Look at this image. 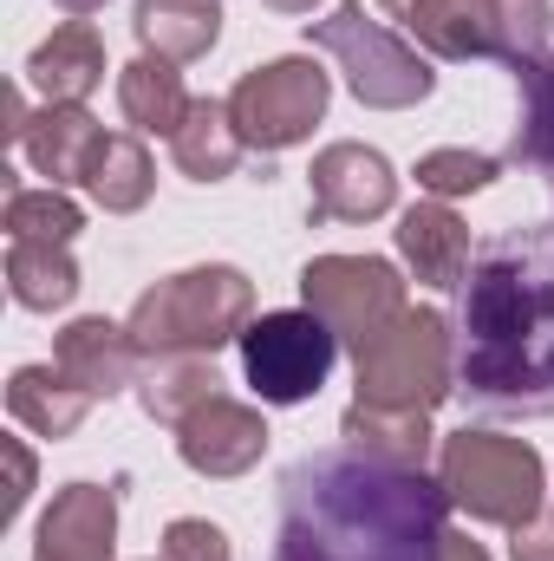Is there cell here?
Returning a JSON list of instances; mask_svg holds the SVG:
<instances>
[{"mask_svg": "<svg viewBox=\"0 0 554 561\" xmlns=\"http://www.w3.org/2000/svg\"><path fill=\"white\" fill-rule=\"evenodd\" d=\"M443 529V483L339 444L287 470L275 561H437Z\"/></svg>", "mask_w": 554, "mask_h": 561, "instance_id": "1", "label": "cell"}, {"mask_svg": "<svg viewBox=\"0 0 554 561\" xmlns=\"http://www.w3.org/2000/svg\"><path fill=\"white\" fill-rule=\"evenodd\" d=\"M457 392L496 419H554V229L503 236L463 280Z\"/></svg>", "mask_w": 554, "mask_h": 561, "instance_id": "2", "label": "cell"}, {"mask_svg": "<svg viewBox=\"0 0 554 561\" xmlns=\"http://www.w3.org/2000/svg\"><path fill=\"white\" fill-rule=\"evenodd\" d=\"M249 320H255V280L229 262H203L143 287L125 327L143 346V359H163V353H222L242 340Z\"/></svg>", "mask_w": 554, "mask_h": 561, "instance_id": "3", "label": "cell"}, {"mask_svg": "<svg viewBox=\"0 0 554 561\" xmlns=\"http://www.w3.org/2000/svg\"><path fill=\"white\" fill-rule=\"evenodd\" d=\"M437 483H443L450 510H463L470 523H489V529L535 523L542 496H549V470L529 437L470 431V424L437 444Z\"/></svg>", "mask_w": 554, "mask_h": 561, "instance_id": "4", "label": "cell"}, {"mask_svg": "<svg viewBox=\"0 0 554 561\" xmlns=\"http://www.w3.org/2000/svg\"><path fill=\"white\" fill-rule=\"evenodd\" d=\"M307 39L346 72V92L372 112H412L437 92L430 59L417 53L405 33L366 13V0H339L326 20H307Z\"/></svg>", "mask_w": 554, "mask_h": 561, "instance_id": "5", "label": "cell"}, {"mask_svg": "<svg viewBox=\"0 0 554 561\" xmlns=\"http://www.w3.org/2000/svg\"><path fill=\"white\" fill-rule=\"evenodd\" d=\"M457 392V333L437 307H405L366 353H353V399L392 412H437Z\"/></svg>", "mask_w": 554, "mask_h": 561, "instance_id": "6", "label": "cell"}, {"mask_svg": "<svg viewBox=\"0 0 554 561\" xmlns=\"http://www.w3.org/2000/svg\"><path fill=\"white\" fill-rule=\"evenodd\" d=\"M326 99H333V72L307 53H287V59H268V66L235 79L229 118H235L249 150L275 157V150H293V144L313 138V125L326 118Z\"/></svg>", "mask_w": 554, "mask_h": 561, "instance_id": "7", "label": "cell"}, {"mask_svg": "<svg viewBox=\"0 0 554 561\" xmlns=\"http://www.w3.org/2000/svg\"><path fill=\"white\" fill-rule=\"evenodd\" d=\"M235 346H242V373L262 405H307L339 359V333L313 307H280V313L249 320Z\"/></svg>", "mask_w": 554, "mask_h": 561, "instance_id": "8", "label": "cell"}, {"mask_svg": "<svg viewBox=\"0 0 554 561\" xmlns=\"http://www.w3.org/2000/svg\"><path fill=\"white\" fill-rule=\"evenodd\" d=\"M300 300L339 333L346 353H366L412 300H405V275L385 255H313L300 268Z\"/></svg>", "mask_w": 554, "mask_h": 561, "instance_id": "9", "label": "cell"}, {"mask_svg": "<svg viewBox=\"0 0 554 561\" xmlns=\"http://www.w3.org/2000/svg\"><path fill=\"white\" fill-rule=\"evenodd\" d=\"M105 138H112V131H105L85 105H39V112H26V99L7 92V144L46 176V190L92 183V163H99Z\"/></svg>", "mask_w": 554, "mask_h": 561, "instance_id": "10", "label": "cell"}, {"mask_svg": "<svg viewBox=\"0 0 554 561\" xmlns=\"http://www.w3.org/2000/svg\"><path fill=\"white\" fill-rule=\"evenodd\" d=\"M399 170L372 144H326L307 170V222H372L392 216Z\"/></svg>", "mask_w": 554, "mask_h": 561, "instance_id": "11", "label": "cell"}, {"mask_svg": "<svg viewBox=\"0 0 554 561\" xmlns=\"http://www.w3.org/2000/svg\"><path fill=\"white\" fill-rule=\"evenodd\" d=\"M176 457L196 477H209V483L249 477L268 457V419L255 405H242V399L222 392V399H209L203 412H189V419L176 424Z\"/></svg>", "mask_w": 554, "mask_h": 561, "instance_id": "12", "label": "cell"}, {"mask_svg": "<svg viewBox=\"0 0 554 561\" xmlns=\"http://www.w3.org/2000/svg\"><path fill=\"white\" fill-rule=\"evenodd\" d=\"M112 542H118V483H66L53 490L33 529V561H112Z\"/></svg>", "mask_w": 554, "mask_h": 561, "instance_id": "13", "label": "cell"}, {"mask_svg": "<svg viewBox=\"0 0 554 561\" xmlns=\"http://www.w3.org/2000/svg\"><path fill=\"white\" fill-rule=\"evenodd\" d=\"M53 366H59L79 392H92V399H118L125 386L143 379V346L131 340V327H118V320H105V313H85V320H72V327L53 340Z\"/></svg>", "mask_w": 554, "mask_h": 561, "instance_id": "14", "label": "cell"}, {"mask_svg": "<svg viewBox=\"0 0 554 561\" xmlns=\"http://www.w3.org/2000/svg\"><path fill=\"white\" fill-rule=\"evenodd\" d=\"M26 79L39 85L46 105H85V99L105 85V39H99V26H92V20L53 26V39L33 46Z\"/></svg>", "mask_w": 554, "mask_h": 561, "instance_id": "15", "label": "cell"}, {"mask_svg": "<svg viewBox=\"0 0 554 561\" xmlns=\"http://www.w3.org/2000/svg\"><path fill=\"white\" fill-rule=\"evenodd\" d=\"M399 255L424 287H463L470 280V229L450 203H412L399 216Z\"/></svg>", "mask_w": 554, "mask_h": 561, "instance_id": "16", "label": "cell"}, {"mask_svg": "<svg viewBox=\"0 0 554 561\" xmlns=\"http://www.w3.org/2000/svg\"><path fill=\"white\" fill-rule=\"evenodd\" d=\"M399 26L430 59H503L489 0H417Z\"/></svg>", "mask_w": 554, "mask_h": 561, "instance_id": "17", "label": "cell"}, {"mask_svg": "<svg viewBox=\"0 0 554 561\" xmlns=\"http://www.w3.org/2000/svg\"><path fill=\"white\" fill-rule=\"evenodd\" d=\"M189 92H183V72L157 53H138L125 72H118V112L138 138H176V125L189 118Z\"/></svg>", "mask_w": 554, "mask_h": 561, "instance_id": "18", "label": "cell"}, {"mask_svg": "<svg viewBox=\"0 0 554 561\" xmlns=\"http://www.w3.org/2000/svg\"><path fill=\"white\" fill-rule=\"evenodd\" d=\"M131 33H138L143 53H157L170 66L203 59L222 39V0H138Z\"/></svg>", "mask_w": 554, "mask_h": 561, "instance_id": "19", "label": "cell"}, {"mask_svg": "<svg viewBox=\"0 0 554 561\" xmlns=\"http://www.w3.org/2000/svg\"><path fill=\"white\" fill-rule=\"evenodd\" d=\"M209 399H222L216 353H163V359H150V366H143V379H138L143 419L170 424V431L189 419V412H203Z\"/></svg>", "mask_w": 554, "mask_h": 561, "instance_id": "20", "label": "cell"}, {"mask_svg": "<svg viewBox=\"0 0 554 561\" xmlns=\"http://www.w3.org/2000/svg\"><path fill=\"white\" fill-rule=\"evenodd\" d=\"M92 405H99V399L79 392L59 366H20V373L7 379V412H13V424H26L33 437H53V444L72 437Z\"/></svg>", "mask_w": 554, "mask_h": 561, "instance_id": "21", "label": "cell"}, {"mask_svg": "<svg viewBox=\"0 0 554 561\" xmlns=\"http://www.w3.org/2000/svg\"><path fill=\"white\" fill-rule=\"evenodd\" d=\"M242 150H249V144L235 131V118H229V99H196L189 118H183L176 138H170V157H176V170H183L189 183H222V176H235Z\"/></svg>", "mask_w": 554, "mask_h": 561, "instance_id": "22", "label": "cell"}, {"mask_svg": "<svg viewBox=\"0 0 554 561\" xmlns=\"http://www.w3.org/2000/svg\"><path fill=\"white\" fill-rule=\"evenodd\" d=\"M346 450L359 457H379V463H399V470H424L430 457V412H392V405H346L339 419Z\"/></svg>", "mask_w": 554, "mask_h": 561, "instance_id": "23", "label": "cell"}, {"mask_svg": "<svg viewBox=\"0 0 554 561\" xmlns=\"http://www.w3.org/2000/svg\"><path fill=\"white\" fill-rule=\"evenodd\" d=\"M7 287L20 307L53 313L79 294V262L66 242H7Z\"/></svg>", "mask_w": 554, "mask_h": 561, "instance_id": "24", "label": "cell"}, {"mask_svg": "<svg viewBox=\"0 0 554 561\" xmlns=\"http://www.w3.org/2000/svg\"><path fill=\"white\" fill-rule=\"evenodd\" d=\"M85 190H92V203H99L105 216H138L143 203H150V190H157V163H150V150H143L138 131L105 138V150H99Z\"/></svg>", "mask_w": 554, "mask_h": 561, "instance_id": "25", "label": "cell"}, {"mask_svg": "<svg viewBox=\"0 0 554 561\" xmlns=\"http://www.w3.org/2000/svg\"><path fill=\"white\" fill-rule=\"evenodd\" d=\"M516 85H522V125H516V163L542 170L554 183V53L516 66Z\"/></svg>", "mask_w": 554, "mask_h": 561, "instance_id": "26", "label": "cell"}, {"mask_svg": "<svg viewBox=\"0 0 554 561\" xmlns=\"http://www.w3.org/2000/svg\"><path fill=\"white\" fill-rule=\"evenodd\" d=\"M85 209L66 190H13L7 196V242H79Z\"/></svg>", "mask_w": 554, "mask_h": 561, "instance_id": "27", "label": "cell"}, {"mask_svg": "<svg viewBox=\"0 0 554 561\" xmlns=\"http://www.w3.org/2000/svg\"><path fill=\"white\" fill-rule=\"evenodd\" d=\"M496 176H503V157H489V150H424V157H417V190L437 196V203L476 196V190H489Z\"/></svg>", "mask_w": 554, "mask_h": 561, "instance_id": "28", "label": "cell"}, {"mask_svg": "<svg viewBox=\"0 0 554 561\" xmlns=\"http://www.w3.org/2000/svg\"><path fill=\"white\" fill-rule=\"evenodd\" d=\"M496 13V39H503V66H529L549 53V0H489Z\"/></svg>", "mask_w": 554, "mask_h": 561, "instance_id": "29", "label": "cell"}, {"mask_svg": "<svg viewBox=\"0 0 554 561\" xmlns=\"http://www.w3.org/2000/svg\"><path fill=\"white\" fill-rule=\"evenodd\" d=\"M163 561H235V549L209 516H176L163 529Z\"/></svg>", "mask_w": 554, "mask_h": 561, "instance_id": "30", "label": "cell"}, {"mask_svg": "<svg viewBox=\"0 0 554 561\" xmlns=\"http://www.w3.org/2000/svg\"><path fill=\"white\" fill-rule=\"evenodd\" d=\"M509 561H554V516L509 529Z\"/></svg>", "mask_w": 554, "mask_h": 561, "instance_id": "31", "label": "cell"}, {"mask_svg": "<svg viewBox=\"0 0 554 561\" xmlns=\"http://www.w3.org/2000/svg\"><path fill=\"white\" fill-rule=\"evenodd\" d=\"M7 470H13V490H7V516H20V510H26V496H33V450H26L20 437H7Z\"/></svg>", "mask_w": 554, "mask_h": 561, "instance_id": "32", "label": "cell"}, {"mask_svg": "<svg viewBox=\"0 0 554 561\" xmlns=\"http://www.w3.org/2000/svg\"><path fill=\"white\" fill-rule=\"evenodd\" d=\"M437 561H489L483 542H470L463 529H443V542H437Z\"/></svg>", "mask_w": 554, "mask_h": 561, "instance_id": "33", "label": "cell"}, {"mask_svg": "<svg viewBox=\"0 0 554 561\" xmlns=\"http://www.w3.org/2000/svg\"><path fill=\"white\" fill-rule=\"evenodd\" d=\"M53 7H59V13H72V20H85V13H99L105 0H53Z\"/></svg>", "mask_w": 554, "mask_h": 561, "instance_id": "34", "label": "cell"}, {"mask_svg": "<svg viewBox=\"0 0 554 561\" xmlns=\"http://www.w3.org/2000/svg\"><path fill=\"white\" fill-rule=\"evenodd\" d=\"M372 7H379V13H385V20H405V13H412L417 0H372Z\"/></svg>", "mask_w": 554, "mask_h": 561, "instance_id": "35", "label": "cell"}, {"mask_svg": "<svg viewBox=\"0 0 554 561\" xmlns=\"http://www.w3.org/2000/svg\"><path fill=\"white\" fill-rule=\"evenodd\" d=\"M262 7H275V13H313L320 0H262Z\"/></svg>", "mask_w": 554, "mask_h": 561, "instance_id": "36", "label": "cell"}]
</instances>
